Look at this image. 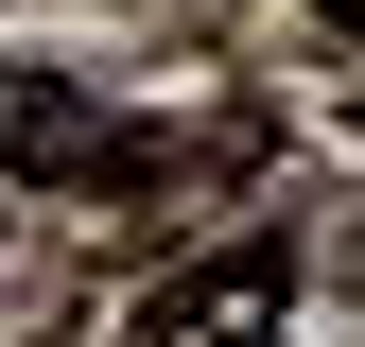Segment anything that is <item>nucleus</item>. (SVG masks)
I'll list each match as a JSON object with an SVG mask.
<instances>
[{
	"label": "nucleus",
	"instance_id": "nucleus-3",
	"mask_svg": "<svg viewBox=\"0 0 365 347\" xmlns=\"http://www.w3.org/2000/svg\"><path fill=\"white\" fill-rule=\"evenodd\" d=\"M313 18H331V35H365V0H313Z\"/></svg>",
	"mask_w": 365,
	"mask_h": 347
},
{
	"label": "nucleus",
	"instance_id": "nucleus-2",
	"mask_svg": "<svg viewBox=\"0 0 365 347\" xmlns=\"http://www.w3.org/2000/svg\"><path fill=\"white\" fill-rule=\"evenodd\" d=\"M0 174H35V191H105V174H140V139H122L70 70H0Z\"/></svg>",
	"mask_w": 365,
	"mask_h": 347
},
{
	"label": "nucleus",
	"instance_id": "nucleus-1",
	"mask_svg": "<svg viewBox=\"0 0 365 347\" xmlns=\"http://www.w3.org/2000/svg\"><path fill=\"white\" fill-rule=\"evenodd\" d=\"M279 330H296V243L279 226L192 260V278H157V313H140V347H279Z\"/></svg>",
	"mask_w": 365,
	"mask_h": 347
}]
</instances>
